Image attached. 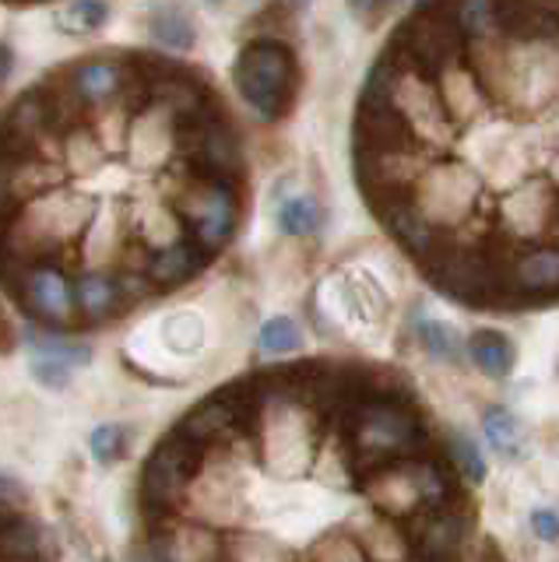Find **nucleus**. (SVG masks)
Instances as JSON below:
<instances>
[{
    "label": "nucleus",
    "mask_w": 559,
    "mask_h": 562,
    "mask_svg": "<svg viewBox=\"0 0 559 562\" xmlns=\"http://www.w3.org/2000/svg\"><path fill=\"white\" fill-rule=\"evenodd\" d=\"M338 422L348 439V468L356 482L429 453V432L405 394H362L342 404Z\"/></svg>",
    "instance_id": "1"
},
{
    "label": "nucleus",
    "mask_w": 559,
    "mask_h": 562,
    "mask_svg": "<svg viewBox=\"0 0 559 562\" xmlns=\"http://www.w3.org/2000/svg\"><path fill=\"white\" fill-rule=\"evenodd\" d=\"M257 345L271 351V356H286V351H295L303 345V327L292 321V316H271V321L260 327Z\"/></svg>",
    "instance_id": "26"
},
{
    "label": "nucleus",
    "mask_w": 559,
    "mask_h": 562,
    "mask_svg": "<svg viewBox=\"0 0 559 562\" xmlns=\"http://www.w3.org/2000/svg\"><path fill=\"white\" fill-rule=\"evenodd\" d=\"M22 503H25V492L14 482H8L4 474H0V506H4V509H19Z\"/></svg>",
    "instance_id": "33"
},
{
    "label": "nucleus",
    "mask_w": 559,
    "mask_h": 562,
    "mask_svg": "<svg viewBox=\"0 0 559 562\" xmlns=\"http://www.w3.org/2000/svg\"><path fill=\"white\" fill-rule=\"evenodd\" d=\"M380 218L391 228V236L423 263H433L436 254H440V233H436V225L423 215V211H418L415 201L405 198V193L383 201Z\"/></svg>",
    "instance_id": "9"
},
{
    "label": "nucleus",
    "mask_w": 559,
    "mask_h": 562,
    "mask_svg": "<svg viewBox=\"0 0 559 562\" xmlns=\"http://www.w3.org/2000/svg\"><path fill=\"white\" fill-rule=\"evenodd\" d=\"M124 447H127V432L120 429V426H99L89 436V450H92V457H96L99 464L116 461V457L124 453Z\"/></svg>",
    "instance_id": "30"
},
{
    "label": "nucleus",
    "mask_w": 559,
    "mask_h": 562,
    "mask_svg": "<svg viewBox=\"0 0 559 562\" xmlns=\"http://www.w3.org/2000/svg\"><path fill=\"white\" fill-rule=\"evenodd\" d=\"M137 239H142L148 250H163L169 243L187 239V225L180 218V211L169 201H152L142 215H137Z\"/></svg>",
    "instance_id": "16"
},
{
    "label": "nucleus",
    "mask_w": 559,
    "mask_h": 562,
    "mask_svg": "<svg viewBox=\"0 0 559 562\" xmlns=\"http://www.w3.org/2000/svg\"><path fill=\"white\" fill-rule=\"evenodd\" d=\"M353 538L362 544V552L370 562H405L412 555V541L401 531L398 520L383 514H366L353 524Z\"/></svg>",
    "instance_id": "12"
},
{
    "label": "nucleus",
    "mask_w": 559,
    "mask_h": 562,
    "mask_svg": "<svg viewBox=\"0 0 559 562\" xmlns=\"http://www.w3.org/2000/svg\"><path fill=\"white\" fill-rule=\"evenodd\" d=\"M310 562H370V555L362 552V544L353 535H327L313 544Z\"/></svg>",
    "instance_id": "28"
},
{
    "label": "nucleus",
    "mask_w": 559,
    "mask_h": 562,
    "mask_svg": "<svg viewBox=\"0 0 559 562\" xmlns=\"http://www.w3.org/2000/svg\"><path fill=\"white\" fill-rule=\"evenodd\" d=\"M148 29L155 35V43L172 49V53H187L190 46H194V22H190V14L177 4L155 8L148 18Z\"/></svg>",
    "instance_id": "18"
},
{
    "label": "nucleus",
    "mask_w": 559,
    "mask_h": 562,
    "mask_svg": "<svg viewBox=\"0 0 559 562\" xmlns=\"http://www.w3.org/2000/svg\"><path fill=\"white\" fill-rule=\"evenodd\" d=\"M295 4H306V0H295Z\"/></svg>",
    "instance_id": "38"
},
{
    "label": "nucleus",
    "mask_w": 559,
    "mask_h": 562,
    "mask_svg": "<svg viewBox=\"0 0 559 562\" xmlns=\"http://www.w3.org/2000/svg\"><path fill=\"white\" fill-rule=\"evenodd\" d=\"M444 457H447V464L454 468V474H458L465 485H482L485 482V461H482L479 447L471 443L468 436L447 432L444 436Z\"/></svg>",
    "instance_id": "21"
},
{
    "label": "nucleus",
    "mask_w": 559,
    "mask_h": 562,
    "mask_svg": "<svg viewBox=\"0 0 559 562\" xmlns=\"http://www.w3.org/2000/svg\"><path fill=\"white\" fill-rule=\"evenodd\" d=\"M81 257H85V263H89L85 271H113V268H120V257H124L120 233L110 222L89 228V233H85V243H81Z\"/></svg>",
    "instance_id": "19"
},
{
    "label": "nucleus",
    "mask_w": 559,
    "mask_h": 562,
    "mask_svg": "<svg viewBox=\"0 0 559 562\" xmlns=\"http://www.w3.org/2000/svg\"><path fill=\"white\" fill-rule=\"evenodd\" d=\"M14 295L22 299V306L40 316L49 327H71L78 316V299H75V278L67 274L57 260L29 263L14 278Z\"/></svg>",
    "instance_id": "5"
},
{
    "label": "nucleus",
    "mask_w": 559,
    "mask_h": 562,
    "mask_svg": "<svg viewBox=\"0 0 559 562\" xmlns=\"http://www.w3.org/2000/svg\"><path fill=\"white\" fill-rule=\"evenodd\" d=\"M127 151L137 166H159L169 155H177V116L163 110L159 102H145L131 116L127 127Z\"/></svg>",
    "instance_id": "8"
},
{
    "label": "nucleus",
    "mask_w": 559,
    "mask_h": 562,
    "mask_svg": "<svg viewBox=\"0 0 559 562\" xmlns=\"http://www.w3.org/2000/svg\"><path fill=\"white\" fill-rule=\"evenodd\" d=\"M145 544L159 562H222L225 559V541L219 527L201 524L187 514L152 520Z\"/></svg>",
    "instance_id": "6"
},
{
    "label": "nucleus",
    "mask_w": 559,
    "mask_h": 562,
    "mask_svg": "<svg viewBox=\"0 0 559 562\" xmlns=\"http://www.w3.org/2000/svg\"><path fill=\"white\" fill-rule=\"evenodd\" d=\"M201 464H204V450L190 443L177 429L155 447L142 474V509L148 524L180 514Z\"/></svg>",
    "instance_id": "4"
},
{
    "label": "nucleus",
    "mask_w": 559,
    "mask_h": 562,
    "mask_svg": "<svg viewBox=\"0 0 559 562\" xmlns=\"http://www.w3.org/2000/svg\"><path fill=\"white\" fill-rule=\"evenodd\" d=\"M169 204L180 211V218L187 225V236L194 239L204 254L222 250V246L230 243L236 233V222H239L236 183L204 180V176H194V172L183 169L180 183L172 187Z\"/></svg>",
    "instance_id": "3"
},
{
    "label": "nucleus",
    "mask_w": 559,
    "mask_h": 562,
    "mask_svg": "<svg viewBox=\"0 0 559 562\" xmlns=\"http://www.w3.org/2000/svg\"><path fill=\"white\" fill-rule=\"evenodd\" d=\"M412 334L418 338V345H423L433 359H440V362H458L461 359V351H465V341H461V334L454 330L450 324L444 321H436V316H429L426 310H415L412 313Z\"/></svg>",
    "instance_id": "17"
},
{
    "label": "nucleus",
    "mask_w": 559,
    "mask_h": 562,
    "mask_svg": "<svg viewBox=\"0 0 559 562\" xmlns=\"http://www.w3.org/2000/svg\"><path fill=\"white\" fill-rule=\"evenodd\" d=\"M233 81L243 102L260 120H278L289 113L295 95V57L278 40H254L239 49Z\"/></svg>",
    "instance_id": "2"
},
{
    "label": "nucleus",
    "mask_w": 559,
    "mask_h": 562,
    "mask_svg": "<svg viewBox=\"0 0 559 562\" xmlns=\"http://www.w3.org/2000/svg\"><path fill=\"white\" fill-rule=\"evenodd\" d=\"M32 376H36L40 383H46V386H54V391H60V386L71 383V366L54 362V359H36V362H32Z\"/></svg>",
    "instance_id": "31"
},
{
    "label": "nucleus",
    "mask_w": 559,
    "mask_h": 562,
    "mask_svg": "<svg viewBox=\"0 0 559 562\" xmlns=\"http://www.w3.org/2000/svg\"><path fill=\"white\" fill-rule=\"evenodd\" d=\"M532 531L541 541H556L559 538V514H556V509H549V506L532 509Z\"/></svg>",
    "instance_id": "32"
},
{
    "label": "nucleus",
    "mask_w": 559,
    "mask_h": 562,
    "mask_svg": "<svg viewBox=\"0 0 559 562\" xmlns=\"http://www.w3.org/2000/svg\"><path fill=\"white\" fill-rule=\"evenodd\" d=\"M471 562H506V555L500 552V544L496 541H482L479 544V552H476V559H471Z\"/></svg>",
    "instance_id": "34"
},
{
    "label": "nucleus",
    "mask_w": 559,
    "mask_h": 562,
    "mask_svg": "<svg viewBox=\"0 0 559 562\" xmlns=\"http://www.w3.org/2000/svg\"><path fill=\"white\" fill-rule=\"evenodd\" d=\"M212 254H204L194 239H180V243H169L163 250H152L148 257V268L145 274L152 278L155 289H169V285H183V281L194 278Z\"/></svg>",
    "instance_id": "11"
},
{
    "label": "nucleus",
    "mask_w": 559,
    "mask_h": 562,
    "mask_svg": "<svg viewBox=\"0 0 559 562\" xmlns=\"http://www.w3.org/2000/svg\"><path fill=\"white\" fill-rule=\"evenodd\" d=\"M212 4H222V0H212Z\"/></svg>",
    "instance_id": "39"
},
{
    "label": "nucleus",
    "mask_w": 559,
    "mask_h": 562,
    "mask_svg": "<svg viewBox=\"0 0 559 562\" xmlns=\"http://www.w3.org/2000/svg\"><path fill=\"white\" fill-rule=\"evenodd\" d=\"M25 341L32 345V351H36V359H54V362H64V366H71V369L92 362V348L89 345L54 338V334H46L40 327H29Z\"/></svg>",
    "instance_id": "23"
},
{
    "label": "nucleus",
    "mask_w": 559,
    "mask_h": 562,
    "mask_svg": "<svg viewBox=\"0 0 559 562\" xmlns=\"http://www.w3.org/2000/svg\"><path fill=\"white\" fill-rule=\"evenodd\" d=\"M465 351H468V359L476 362L485 376H496V380L511 376L514 366H517L514 341L506 338L503 330H496V327H482V330L471 334V338L465 341Z\"/></svg>",
    "instance_id": "14"
},
{
    "label": "nucleus",
    "mask_w": 559,
    "mask_h": 562,
    "mask_svg": "<svg viewBox=\"0 0 559 562\" xmlns=\"http://www.w3.org/2000/svg\"><path fill=\"white\" fill-rule=\"evenodd\" d=\"M324 222V211L321 204L306 198V193H295V198H286L278 204V225H282V233L289 236H313Z\"/></svg>",
    "instance_id": "24"
},
{
    "label": "nucleus",
    "mask_w": 559,
    "mask_h": 562,
    "mask_svg": "<svg viewBox=\"0 0 559 562\" xmlns=\"http://www.w3.org/2000/svg\"><path fill=\"white\" fill-rule=\"evenodd\" d=\"M415 538H412V552L423 562H458L468 541V527L471 514L458 506H440V509H423L418 514Z\"/></svg>",
    "instance_id": "7"
},
{
    "label": "nucleus",
    "mask_w": 559,
    "mask_h": 562,
    "mask_svg": "<svg viewBox=\"0 0 559 562\" xmlns=\"http://www.w3.org/2000/svg\"><path fill=\"white\" fill-rule=\"evenodd\" d=\"M454 18H458L461 32L482 35V32H489L496 25L500 8H496V0H458V11H454Z\"/></svg>",
    "instance_id": "29"
},
{
    "label": "nucleus",
    "mask_w": 559,
    "mask_h": 562,
    "mask_svg": "<svg viewBox=\"0 0 559 562\" xmlns=\"http://www.w3.org/2000/svg\"><path fill=\"white\" fill-rule=\"evenodd\" d=\"M222 562H292V555L268 538H236L225 541Z\"/></svg>",
    "instance_id": "27"
},
{
    "label": "nucleus",
    "mask_w": 559,
    "mask_h": 562,
    "mask_svg": "<svg viewBox=\"0 0 559 562\" xmlns=\"http://www.w3.org/2000/svg\"><path fill=\"white\" fill-rule=\"evenodd\" d=\"M503 292L517 299H549L559 295V246H535L503 268Z\"/></svg>",
    "instance_id": "10"
},
{
    "label": "nucleus",
    "mask_w": 559,
    "mask_h": 562,
    "mask_svg": "<svg viewBox=\"0 0 559 562\" xmlns=\"http://www.w3.org/2000/svg\"><path fill=\"white\" fill-rule=\"evenodd\" d=\"M107 18H110L107 0H67L57 22L64 32L85 35V32H96V29L107 25Z\"/></svg>",
    "instance_id": "25"
},
{
    "label": "nucleus",
    "mask_w": 559,
    "mask_h": 562,
    "mask_svg": "<svg viewBox=\"0 0 559 562\" xmlns=\"http://www.w3.org/2000/svg\"><path fill=\"white\" fill-rule=\"evenodd\" d=\"M11 341V330H8V324L0 321V345H8Z\"/></svg>",
    "instance_id": "37"
},
{
    "label": "nucleus",
    "mask_w": 559,
    "mask_h": 562,
    "mask_svg": "<svg viewBox=\"0 0 559 562\" xmlns=\"http://www.w3.org/2000/svg\"><path fill=\"white\" fill-rule=\"evenodd\" d=\"M353 4H356L359 11H366V8H383V4H394V0H353Z\"/></svg>",
    "instance_id": "36"
},
{
    "label": "nucleus",
    "mask_w": 559,
    "mask_h": 562,
    "mask_svg": "<svg viewBox=\"0 0 559 562\" xmlns=\"http://www.w3.org/2000/svg\"><path fill=\"white\" fill-rule=\"evenodd\" d=\"M482 432H485V443L493 447L496 453H506L514 457L521 450V422L511 408H503V404H493V408H485L482 415Z\"/></svg>",
    "instance_id": "22"
},
{
    "label": "nucleus",
    "mask_w": 559,
    "mask_h": 562,
    "mask_svg": "<svg viewBox=\"0 0 559 562\" xmlns=\"http://www.w3.org/2000/svg\"><path fill=\"white\" fill-rule=\"evenodd\" d=\"M102 158H107V151H102V145L96 140V134L89 131V123H81V127L67 131L64 134V148H60V166L67 172H89L96 169Z\"/></svg>",
    "instance_id": "20"
},
{
    "label": "nucleus",
    "mask_w": 559,
    "mask_h": 562,
    "mask_svg": "<svg viewBox=\"0 0 559 562\" xmlns=\"http://www.w3.org/2000/svg\"><path fill=\"white\" fill-rule=\"evenodd\" d=\"M75 299L85 321H107V316L127 306L124 292H120L116 271H81L75 278Z\"/></svg>",
    "instance_id": "13"
},
{
    "label": "nucleus",
    "mask_w": 559,
    "mask_h": 562,
    "mask_svg": "<svg viewBox=\"0 0 559 562\" xmlns=\"http://www.w3.org/2000/svg\"><path fill=\"white\" fill-rule=\"evenodd\" d=\"M49 541L36 520L14 514L0 527V562H46Z\"/></svg>",
    "instance_id": "15"
},
{
    "label": "nucleus",
    "mask_w": 559,
    "mask_h": 562,
    "mask_svg": "<svg viewBox=\"0 0 559 562\" xmlns=\"http://www.w3.org/2000/svg\"><path fill=\"white\" fill-rule=\"evenodd\" d=\"M11 67H14V53H11V46H4V43H0V85L8 81Z\"/></svg>",
    "instance_id": "35"
}]
</instances>
